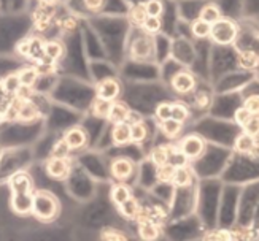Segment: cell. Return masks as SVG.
Wrapping results in <instances>:
<instances>
[{"instance_id": "1", "label": "cell", "mask_w": 259, "mask_h": 241, "mask_svg": "<svg viewBox=\"0 0 259 241\" xmlns=\"http://www.w3.org/2000/svg\"><path fill=\"white\" fill-rule=\"evenodd\" d=\"M102 41L107 57L113 64H124L127 40L132 29L126 16H105L99 15L88 21Z\"/></svg>"}, {"instance_id": "2", "label": "cell", "mask_w": 259, "mask_h": 241, "mask_svg": "<svg viewBox=\"0 0 259 241\" xmlns=\"http://www.w3.org/2000/svg\"><path fill=\"white\" fill-rule=\"evenodd\" d=\"M240 68L239 51L235 46H220L213 44L210 56V75L213 78H223Z\"/></svg>"}, {"instance_id": "3", "label": "cell", "mask_w": 259, "mask_h": 241, "mask_svg": "<svg viewBox=\"0 0 259 241\" xmlns=\"http://www.w3.org/2000/svg\"><path fill=\"white\" fill-rule=\"evenodd\" d=\"M126 59L154 61V37L145 32L142 27L132 26L127 40Z\"/></svg>"}, {"instance_id": "4", "label": "cell", "mask_w": 259, "mask_h": 241, "mask_svg": "<svg viewBox=\"0 0 259 241\" xmlns=\"http://www.w3.org/2000/svg\"><path fill=\"white\" fill-rule=\"evenodd\" d=\"M240 35V22L221 18L211 26L210 41L220 46H234Z\"/></svg>"}, {"instance_id": "5", "label": "cell", "mask_w": 259, "mask_h": 241, "mask_svg": "<svg viewBox=\"0 0 259 241\" xmlns=\"http://www.w3.org/2000/svg\"><path fill=\"white\" fill-rule=\"evenodd\" d=\"M59 213V200L48 190H35L32 203V214L37 219L48 222L53 221Z\"/></svg>"}, {"instance_id": "6", "label": "cell", "mask_w": 259, "mask_h": 241, "mask_svg": "<svg viewBox=\"0 0 259 241\" xmlns=\"http://www.w3.org/2000/svg\"><path fill=\"white\" fill-rule=\"evenodd\" d=\"M172 59L191 68L196 61V41L188 37H174L172 38Z\"/></svg>"}, {"instance_id": "7", "label": "cell", "mask_w": 259, "mask_h": 241, "mask_svg": "<svg viewBox=\"0 0 259 241\" xmlns=\"http://www.w3.org/2000/svg\"><path fill=\"white\" fill-rule=\"evenodd\" d=\"M122 72L129 78L135 79H150L157 78L161 73L159 65L154 61H131L126 59L122 64Z\"/></svg>"}, {"instance_id": "8", "label": "cell", "mask_w": 259, "mask_h": 241, "mask_svg": "<svg viewBox=\"0 0 259 241\" xmlns=\"http://www.w3.org/2000/svg\"><path fill=\"white\" fill-rule=\"evenodd\" d=\"M170 87L175 94L180 95H191L197 87V78L196 75L189 70V68H183L182 72H178L170 81Z\"/></svg>"}, {"instance_id": "9", "label": "cell", "mask_w": 259, "mask_h": 241, "mask_svg": "<svg viewBox=\"0 0 259 241\" xmlns=\"http://www.w3.org/2000/svg\"><path fill=\"white\" fill-rule=\"evenodd\" d=\"M207 4L208 0H178L177 7L180 19L188 22V24H193L194 21L200 19V15Z\"/></svg>"}, {"instance_id": "10", "label": "cell", "mask_w": 259, "mask_h": 241, "mask_svg": "<svg viewBox=\"0 0 259 241\" xmlns=\"http://www.w3.org/2000/svg\"><path fill=\"white\" fill-rule=\"evenodd\" d=\"M178 151L182 153V156L185 159L196 160L205 153V140L202 138L200 135H196V133L188 135L182 141H180Z\"/></svg>"}, {"instance_id": "11", "label": "cell", "mask_w": 259, "mask_h": 241, "mask_svg": "<svg viewBox=\"0 0 259 241\" xmlns=\"http://www.w3.org/2000/svg\"><path fill=\"white\" fill-rule=\"evenodd\" d=\"M161 24H162V33L168 37H175L177 26L180 22V15H178V7L175 0H164V11L161 15Z\"/></svg>"}, {"instance_id": "12", "label": "cell", "mask_w": 259, "mask_h": 241, "mask_svg": "<svg viewBox=\"0 0 259 241\" xmlns=\"http://www.w3.org/2000/svg\"><path fill=\"white\" fill-rule=\"evenodd\" d=\"M96 97L104 99L108 102H116L122 92V84L116 76L105 78L96 84Z\"/></svg>"}, {"instance_id": "13", "label": "cell", "mask_w": 259, "mask_h": 241, "mask_svg": "<svg viewBox=\"0 0 259 241\" xmlns=\"http://www.w3.org/2000/svg\"><path fill=\"white\" fill-rule=\"evenodd\" d=\"M221 11V16L232 21L245 19V0H213Z\"/></svg>"}, {"instance_id": "14", "label": "cell", "mask_w": 259, "mask_h": 241, "mask_svg": "<svg viewBox=\"0 0 259 241\" xmlns=\"http://www.w3.org/2000/svg\"><path fill=\"white\" fill-rule=\"evenodd\" d=\"M253 72L248 70H243V68H239L232 73H228L226 76L220 78V83L218 87L220 90H234V89H239V87H245L248 84V79L251 78Z\"/></svg>"}, {"instance_id": "15", "label": "cell", "mask_w": 259, "mask_h": 241, "mask_svg": "<svg viewBox=\"0 0 259 241\" xmlns=\"http://www.w3.org/2000/svg\"><path fill=\"white\" fill-rule=\"evenodd\" d=\"M172 57V37L165 33H157L154 35V62L157 65L164 64Z\"/></svg>"}, {"instance_id": "16", "label": "cell", "mask_w": 259, "mask_h": 241, "mask_svg": "<svg viewBox=\"0 0 259 241\" xmlns=\"http://www.w3.org/2000/svg\"><path fill=\"white\" fill-rule=\"evenodd\" d=\"M67 48L65 43L58 38H48L45 40V57L50 64H58L65 57Z\"/></svg>"}, {"instance_id": "17", "label": "cell", "mask_w": 259, "mask_h": 241, "mask_svg": "<svg viewBox=\"0 0 259 241\" xmlns=\"http://www.w3.org/2000/svg\"><path fill=\"white\" fill-rule=\"evenodd\" d=\"M54 10H56V7H43V5H40L35 10V13H33V16H32V21H33V26H35V29L38 32H45L53 26Z\"/></svg>"}, {"instance_id": "18", "label": "cell", "mask_w": 259, "mask_h": 241, "mask_svg": "<svg viewBox=\"0 0 259 241\" xmlns=\"http://www.w3.org/2000/svg\"><path fill=\"white\" fill-rule=\"evenodd\" d=\"M111 176L116 178L118 181H126L134 173V162L127 157H118L110 165Z\"/></svg>"}, {"instance_id": "19", "label": "cell", "mask_w": 259, "mask_h": 241, "mask_svg": "<svg viewBox=\"0 0 259 241\" xmlns=\"http://www.w3.org/2000/svg\"><path fill=\"white\" fill-rule=\"evenodd\" d=\"M47 173L54 179H65L70 175V162L67 159L51 157L47 162Z\"/></svg>"}, {"instance_id": "20", "label": "cell", "mask_w": 259, "mask_h": 241, "mask_svg": "<svg viewBox=\"0 0 259 241\" xmlns=\"http://www.w3.org/2000/svg\"><path fill=\"white\" fill-rule=\"evenodd\" d=\"M11 194H33L30 176L24 171H16V173L8 181Z\"/></svg>"}, {"instance_id": "21", "label": "cell", "mask_w": 259, "mask_h": 241, "mask_svg": "<svg viewBox=\"0 0 259 241\" xmlns=\"http://www.w3.org/2000/svg\"><path fill=\"white\" fill-rule=\"evenodd\" d=\"M131 114H132V111H131V107L127 105V103L116 100V102H113V105H111L108 121L113 125L121 124V122H127L129 118H131Z\"/></svg>"}, {"instance_id": "22", "label": "cell", "mask_w": 259, "mask_h": 241, "mask_svg": "<svg viewBox=\"0 0 259 241\" xmlns=\"http://www.w3.org/2000/svg\"><path fill=\"white\" fill-rule=\"evenodd\" d=\"M131 7L126 0H105L102 15L105 16H126L129 15Z\"/></svg>"}, {"instance_id": "23", "label": "cell", "mask_w": 259, "mask_h": 241, "mask_svg": "<svg viewBox=\"0 0 259 241\" xmlns=\"http://www.w3.org/2000/svg\"><path fill=\"white\" fill-rule=\"evenodd\" d=\"M111 140L116 146H126L132 143L131 140V124L129 122H121L115 124L111 129Z\"/></svg>"}, {"instance_id": "24", "label": "cell", "mask_w": 259, "mask_h": 241, "mask_svg": "<svg viewBox=\"0 0 259 241\" xmlns=\"http://www.w3.org/2000/svg\"><path fill=\"white\" fill-rule=\"evenodd\" d=\"M64 140H65L67 144H69L70 149H80V148H83L86 144L88 135L81 127H72V129H69L65 132Z\"/></svg>"}, {"instance_id": "25", "label": "cell", "mask_w": 259, "mask_h": 241, "mask_svg": "<svg viewBox=\"0 0 259 241\" xmlns=\"http://www.w3.org/2000/svg\"><path fill=\"white\" fill-rule=\"evenodd\" d=\"M19 76V81L21 86H26V87H35L38 79H40V72L35 65H27V67H22L19 72H16Z\"/></svg>"}, {"instance_id": "26", "label": "cell", "mask_w": 259, "mask_h": 241, "mask_svg": "<svg viewBox=\"0 0 259 241\" xmlns=\"http://www.w3.org/2000/svg\"><path fill=\"white\" fill-rule=\"evenodd\" d=\"M40 114L41 113H40V110L37 107V103L32 102V100H27V102L21 103L18 121H21V122H33L35 119L40 118Z\"/></svg>"}, {"instance_id": "27", "label": "cell", "mask_w": 259, "mask_h": 241, "mask_svg": "<svg viewBox=\"0 0 259 241\" xmlns=\"http://www.w3.org/2000/svg\"><path fill=\"white\" fill-rule=\"evenodd\" d=\"M234 148H235V151L240 154H250L256 149V136H251L248 133L242 132L237 138H235Z\"/></svg>"}, {"instance_id": "28", "label": "cell", "mask_w": 259, "mask_h": 241, "mask_svg": "<svg viewBox=\"0 0 259 241\" xmlns=\"http://www.w3.org/2000/svg\"><path fill=\"white\" fill-rule=\"evenodd\" d=\"M111 105H113V102H108V100H104V99L94 97V100L91 102V113H93V116L99 118V119H107L108 121L110 111H111Z\"/></svg>"}, {"instance_id": "29", "label": "cell", "mask_w": 259, "mask_h": 241, "mask_svg": "<svg viewBox=\"0 0 259 241\" xmlns=\"http://www.w3.org/2000/svg\"><path fill=\"white\" fill-rule=\"evenodd\" d=\"M210 32H211V24L208 22L197 19L191 24V35L193 40H210Z\"/></svg>"}, {"instance_id": "30", "label": "cell", "mask_w": 259, "mask_h": 241, "mask_svg": "<svg viewBox=\"0 0 259 241\" xmlns=\"http://www.w3.org/2000/svg\"><path fill=\"white\" fill-rule=\"evenodd\" d=\"M172 182L177 187H188L191 182H193V173H191V170L186 165H180L175 168Z\"/></svg>"}, {"instance_id": "31", "label": "cell", "mask_w": 259, "mask_h": 241, "mask_svg": "<svg viewBox=\"0 0 259 241\" xmlns=\"http://www.w3.org/2000/svg\"><path fill=\"white\" fill-rule=\"evenodd\" d=\"M170 148L167 146H156L153 151H151V162L156 165V167H162L165 164H170Z\"/></svg>"}, {"instance_id": "32", "label": "cell", "mask_w": 259, "mask_h": 241, "mask_svg": "<svg viewBox=\"0 0 259 241\" xmlns=\"http://www.w3.org/2000/svg\"><path fill=\"white\" fill-rule=\"evenodd\" d=\"M183 68H186L185 65H182L180 62H177L175 59H168V61H165L164 64H161L159 65V70H161V73H162V76H165V79L168 81V84H170V81H172V78L178 73V72H182Z\"/></svg>"}, {"instance_id": "33", "label": "cell", "mask_w": 259, "mask_h": 241, "mask_svg": "<svg viewBox=\"0 0 259 241\" xmlns=\"http://www.w3.org/2000/svg\"><path fill=\"white\" fill-rule=\"evenodd\" d=\"M111 200H113L115 205H122L124 202H127L131 197H132V194H131V187L126 186V184H122V182H119V184H116L113 189H111Z\"/></svg>"}, {"instance_id": "34", "label": "cell", "mask_w": 259, "mask_h": 241, "mask_svg": "<svg viewBox=\"0 0 259 241\" xmlns=\"http://www.w3.org/2000/svg\"><path fill=\"white\" fill-rule=\"evenodd\" d=\"M159 127L167 138H177V136L183 130V124L175 121V119H167V121L161 122Z\"/></svg>"}, {"instance_id": "35", "label": "cell", "mask_w": 259, "mask_h": 241, "mask_svg": "<svg viewBox=\"0 0 259 241\" xmlns=\"http://www.w3.org/2000/svg\"><path fill=\"white\" fill-rule=\"evenodd\" d=\"M223 16H221V11H220V8L217 7V4L215 2H208L207 5H205V8H204V11H202V15H200V19L202 21H205V22H208V24H215L217 21H220Z\"/></svg>"}, {"instance_id": "36", "label": "cell", "mask_w": 259, "mask_h": 241, "mask_svg": "<svg viewBox=\"0 0 259 241\" xmlns=\"http://www.w3.org/2000/svg\"><path fill=\"white\" fill-rule=\"evenodd\" d=\"M139 236L143 241H156L159 238V227L151 222H145L139 227Z\"/></svg>"}, {"instance_id": "37", "label": "cell", "mask_w": 259, "mask_h": 241, "mask_svg": "<svg viewBox=\"0 0 259 241\" xmlns=\"http://www.w3.org/2000/svg\"><path fill=\"white\" fill-rule=\"evenodd\" d=\"M118 208H119V213L124 217H127V219H134V217H137L139 213H140V205L134 197H131L127 202L119 205Z\"/></svg>"}, {"instance_id": "38", "label": "cell", "mask_w": 259, "mask_h": 241, "mask_svg": "<svg viewBox=\"0 0 259 241\" xmlns=\"http://www.w3.org/2000/svg\"><path fill=\"white\" fill-rule=\"evenodd\" d=\"M2 83H4V87H5V92L8 95H11V97H15L16 92L19 90V87H21V81H19L18 73H11V75L5 76L2 79Z\"/></svg>"}, {"instance_id": "39", "label": "cell", "mask_w": 259, "mask_h": 241, "mask_svg": "<svg viewBox=\"0 0 259 241\" xmlns=\"http://www.w3.org/2000/svg\"><path fill=\"white\" fill-rule=\"evenodd\" d=\"M146 138V125L143 121H135L131 124V140L132 143H142Z\"/></svg>"}, {"instance_id": "40", "label": "cell", "mask_w": 259, "mask_h": 241, "mask_svg": "<svg viewBox=\"0 0 259 241\" xmlns=\"http://www.w3.org/2000/svg\"><path fill=\"white\" fill-rule=\"evenodd\" d=\"M172 105H174V102H161L159 105L156 107L154 113H153L154 118L159 122L172 119Z\"/></svg>"}, {"instance_id": "41", "label": "cell", "mask_w": 259, "mask_h": 241, "mask_svg": "<svg viewBox=\"0 0 259 241\" xmlns=\"http://www.w3.org/2000/svg\"><path fill=\"white\" fill-rule=\"evenodd\" d=\"M188 118H189V108L185 105V103L174 102V105H172V119L185 124L188 121Z\"/></svg>"}, {"instance_id": "42", "label": "cell", "mask_w": 259, "mask_h": 241, "mask_svg": "<svg viewBox=\"0 0 259 241\" xmlns=\"http://www.w3.org/2000/svg\"><path fill=\"white\" fill-rule=\"evenodd\" d=\"M145 32H148L150 35H157V33H161L162 32V24H161V19L159 18H151L148 16L145 19V22L140 26Z\"/></svg>"}, {"instance_id": "43", "label": "cell", "mask_w": 259, "mask_h": 241, "mask_svg": "<svg viewBox=\"0 0 259 241\" xmlns=\"http://www.w3.org/2000/svg\"><path fill=\"white\" fill-rule=\"evenodd\" d=\"M148 18L146 16V11H145V7H132L131 11H129V15H127V19L131 21V24L132 26H142L145 19Z\"/></svg>"}, {"instance_id": "44", "label": "cell", "mask_w": 259, "mask_h": 241, "mask_svg": "<svg viewBox=\"0 0 259 241\" xmlns=\"http://www.w3.org/2000/svg\"><path fill=\"white\" fill-rule=\"evenodd\" d=\"M145 11H146V16L161 18L164 11V0H148V2L145 4Z\"/></svg>"}, {"instance_id": "45", "label": "cell", "mask_w": 259, "mask_h": 241, "mask_svg": "<svg viewBox=\"0 0 259 241\" xmlns=\"http://www.w3.org/2000/svg\"><path fill=\"white\" fill-rule=\"evenodd\" d=\"M193 95H194V105L197 107V108H208L210 107V103H211V94L208 92V90H200V89H197L196 87V90L193 92Z\"/></svg>"}, {"instance_id": "46", "label": "cell", "mask_w": 259, "mask_h": 241, "mask_svg": "<svg viewBox=\"0 0 259 241\" xmlns=\"http://www.w3.org/2000/svg\"><path fill=\"white\" fill-rule=\"evenodd\" d=\"M175 165L172 164H165L162 167H157V179L161 182H172L174 181V175H175Z\"/></svg>"}, {"instance_id": "47", "label": "cell", "mask_w": 259, "mask_h": 241, "mask_svg": "<svg viewBox=\"0 0 259 241\" xmlns=\"http://www.w3.org/2000/svg\"><path fill=\"white\" fill-rule=\"evenodd\" d=\"M232 118H234V122L237 124L239 127H243V125L253 118V114L242 105V107H239L237 110H235V113H234V116H232Z\"/></svg>"}, {"instance_id": "48", "label": "cell", "mask_w": 259, "mask_h": 241, "mask_svg": "<svg viewBox=\"0 0 259 241\" xmlns=\"http://www.w3.org/2000/svg\"><path fill=\"white\" fill-rule=\"evenodd\" d=\"M21 100H18L16 97H13L11 100L10 107L7 110V113L4 114V119L5 121H18V116H19V108H21Z\"/></svg>"}, {"instance_id": "49", "label": "cell", "mask_w": 259, "mask_h": 241, "mask_svg": "<svg viewBox=\"0 0 259 241\" xmlns=\"http://www.w3.org/2000/svg\"><path fill=\"white\" fill-rule=\"evenodd\" d=\"M259 18V0H245V19Z\"/></svg>"}, {"instance_id": "50", "label": "cell", "mask_w": 259, "mask_h": 241, "mask_svg": "<svg viewBox=\"0 0 259 241\" xmlns=\"http://www.w3.org/2000/svg\"><path fill=\"white\" fill-rule=\"evenodd\" d=\"M72 151V149L69 148V144L65 143V140H59L58 143L54 144L53 148V157L56 159H67V156H69V153Z\"/></svg>"}, {"instance_id": "51", "label": "cell", "mask_w": 259, "mask_h": 241, "mask_svg": "<svg viewBox=\"0 0 259 241\" xmlns=\"http://www.w3.org/2000/svg\"><path fill=\"white\" fill-rule=\"evenodd\" d=\"M243 107L248 110L253 116H259V95L243 97Z\"/></svg>"}, {"instance_id": "52", "label": "cell", "mask_w": 259, "mask_h": 241, "mask_svg": "<svg viewBox=\"0 0 259 241\" xmlns=\"http://www.w3.org/2000/svg\"><path fill=\"white\" fill-rule=\"evenodd\" d=\"M242 132L248 133V135H251V136H257V135H259V116H253V118L242 127Z\"/></svg>"}, {"instance_id": "53", "label": "cell", "mask_w": 259, "mask_h": 241, "mask_svg": "<svg viewBox=\"0 0 259 241\" xmlns=\"http://www.w3.org/2000/svg\"><path fill=\"white\" fill-rule=\"evenodd\" d=\"M204 241H231L229 232H213L205 236Z\"/></svg>"}, {"instance_id": "54", "label": "cell", "mask_w": 259, "mask_h": 241, "mask_svg": "<svg viewBox=\"0 0 259 241\" xmlns=\"http://www.w3.org/2000/svg\"><path fill=\"white\" fill-rule=\"evenodd\" d=\"M61 0H38V4L43 5V7H56L59 5Z\"/></svg>"}, {"instance_id": "55", "label": "cell", "mask_w": 259, "mask_h": 241, "mask_svg": "<svg viewBox=\"0 0 259 241\" xmlns=\"http://www.w3.org/2000/svg\"><path fill=\"white\" fill-rule=\"evenodd\" d=\"M126 2L132 8V7H145V4L148 2V0H126Z\"/></svg>"}, {"instance_id": "56", "label": "cell", "mask_w": 259, "mask_h": 241, "mask_svg": "<svg viewBox=\"0 0 259 241\" xmlns=\"http://www.w3.org/2000/svg\"><path fill=\"white\" fill-rule=\"evenodd\" d=\"M8 94L5 92V87H4V83H2V79H0V99H4L7 97Z\"/></svg>"}, {"instance_id": "57", "label": "cell", "mask_w": 259, "mask_h": 241, "mask_svg": "<svg viewBox=\"0 0 259 241\" xmlns=\"http://www.w3.org/2000/svg\"><path fill=\"white\" fill-rule=\"evenodd\" d=\"M254 21V24L257 26V29H259V18H256V19H253Z\"/></svg>"}, {"instance_id": "58", "label": "cell", "mask_w": 259, "mask_h": 241, "mask_svg": "<svg viewBox=\"0 0 259 241\" xmlns=\"http://www.w3.org/2000/svg\"><path fill=\"white\" fill-rule=\"evenodd\" d=\"M208 2H213V0H208Z\"/></svg>"}, {"instance_id": "59", "label": "cell", "mask_w": 259, "mask_h": 241, "mask_svg": "<svg viewBox=\"0 0 259 241\" xmlns=\"http://www.w3.org/2000/svg\"><path fill=\"white\" fill-rule=\"evenodd\" d=\"M175 2H178V0H175Z\"/></svg>"}]
</instances>
